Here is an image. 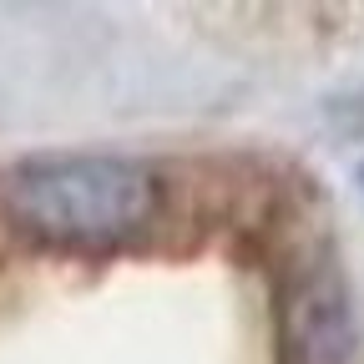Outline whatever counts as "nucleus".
I'll use <instances>...</instances> for the list:
<instances>
[{
	"label": "nucleus",
	"mask_w": 364,
	"mask_h": 364,
	"mask_svg": "<svg viewBox=\"0 0 364 364\" xmlns=\"http://www.w3.org/2000/svg\"><path fill=\"white\" fill-rule=\"evenodd\" d=\"M162 208V182L152 167L112 152L31 157L11 177V218L31 238L56 248H122L147 233Z\"/></svg>",
	"instance_id": "obj_1"
}]
</instances>
